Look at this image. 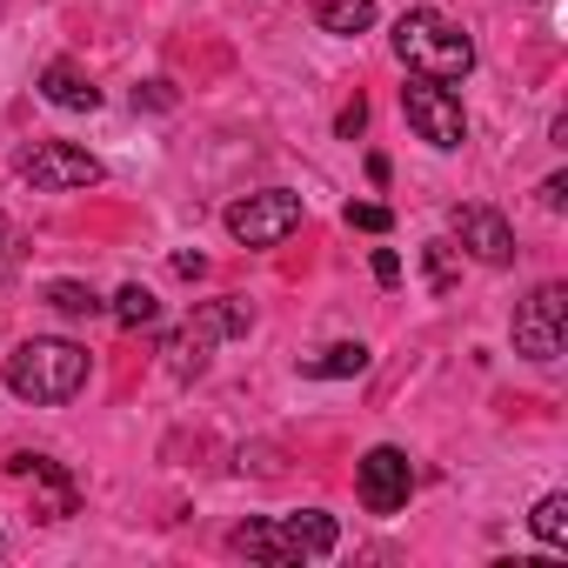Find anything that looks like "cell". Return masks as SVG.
Masks as SVG:
<instances>
[{
    "label": "cell",
    "mask_w": 568,
    "mask_h": 568,
    "mask_svg": "<svg viewBox=\"0 0 568 568\" xmlns=\"http://www.w3.org/2000/svg\"><path fill=\"white\" fill-rule=\"evenodd\" d=\"M395 54L422 81H468V68H475V41L435 8H408L395 21Z\"/></svg>",
    "instance_id": "7a4b0ae2"
},
{
    "label": "cell",
    "mask_w": 568,
    "mask_h": 568,
    "mask_svg": "<svg viewBox=\"0 0 568 568\" xmlns=\"http://www.w3.org/2000/svg\"><path fill=\"white\" fill-rule=\"evenodd\" d=\"M561 201H568V181H561V174H548V181H541V207H561Z\"/></svg>",
    "instance_id": "603a6c76"
},
{
    "label": "cell",
    "mask_w": 568,
    "mask_h": 568,
    "mask_svg": "<svg viewBox=\"0 0 568 568\" xmlns=\"http://www.w3.org/2000/svg\"><path fill=\"white\" fill-rule=\"evenodd\" d=\"M335 128H342V134H348V141H355V134H362V128H368V101H348V108H342V121H335Z\"/></svg>",
    "instance_id": "7402d4cb"
},
{
    "label": "cell",
    "mask_w": 568,
    "mask_h": 568,
    "mask_svg": "<svg viewBox=\"0 0 568 568\" xmlns=\"http://www.w3.org/2000/svg\"><path fill=\"white\" fill-rule=\"evenodd\" d=\"M355 481H362V508H368V515H402L408 495H415V468H408V455L388 448V442L362 455V475H355Z\"/></svg>",
    "instance_id": "ba28073f"
},
{
    "label": "cell",
    "mask_w": 568,
    "mask_h": 568,
    "mask_svg": "<svg viewBox=\"0 0 568 568\" xmlns=\"http://www.w3.org/2000/svg\"><path fill=\"white\" fill-rule=\"evenodd\" d=\"M455 234H462V247H468L481 267H508V261H515V227H508L495 207H455Z\"/></svg>",
    "instance_id": "9c48e42d"
},
{
    "label": "cell",
    "mask_w": 568,
    "mask_h": 568,
    "mask_svg": "<svg viewBox=\"0 0 568 568\" xmlns=\"http://www.w3.org/2000/svg\"><path fill=\"white\" fill-rule=\"evenodd\" d=\"M528 528H535L548 548H568V495H541L535 515H528Z\"/></svg>",
    "instance_id": "e0dca14e"
},
{
    "label": "cell",
    "mask_w": 568,
    "mask_h": 568,
    "mask_svg": "<svg viewBox=\"0 0 568 568\" xmlns=\"http://www.w3.org/2000/svg\"><path fill=\"white\" fill-rule=\"evenodd\" d=\"M174 274H187V281H194V274H207V261H201V254H174Z\"/></svg>",
    "instance_id": "cb8c5ba5"
},
{
    "label": "cell",
    "mask_w": 568,
    "mask_h": 568,
    "mask_svg": "<svg viewBox=\"0 0 568 568\" xmlns=\"http://www.w3.org/2000/svg\"><path fill=\"white\" fill-rule=\"evenodd\" d=\"M295 227H302V194H288V187H261V194L227 207V234L241 247H274V241H288Z\"/></svg>",
    "instance_id": "5b68a950"
},
{
    "label": "cell",
    "mask_w": 568,
    "mask_h": 568,
    "mask_svg": "<svg viewBox=\"0 0 568 568\" xmlns=\"http://www.w3.org/2000/svg\"><path fill=\"white\" fill-rule=\"evenodd\" d=\"M247 322H254V315H247V302H234V295H227V302H207L187 328H174V335H168V348H161V355H168V368L187 382V375H201V368H207V348H214L221 335H247Z\"/></svg>",
    "instance_id": "3957f363"
},
{
    "label": "cell",
    "mask_w": 568,
    "mask_h": 568,
    "mask_svg": "<svg viewBox=\"0 0 568 568\" xmlns=\"http://www.w3.org/2000/svg\"><path fill=\"white\" fill-rule=\"evenodd\" d=\"M8 475H14V481H34V488L48 495V501H41V521H68V515H74V481H68L61 462H48V455H14Z\"/></svg>",
    "instance_id": "30bf717a"
},
{
    "label": "cell",
    "mask_w": 568,
    "mask_h": 568,
    "mask_svg": "<svg viewBox=\"0 0 568 568\" xmlns=\"http://www.w3.org/2000/svg\"><path fill=\"white\" fill-rule=\"evenodd\" d=\"M0 241H8V214H0Z\"/></svg>",
    "instance_id": "d4e9b609"
},
{
    "label": "cell",
    "mask_w": 568,
    "mask_h": 568,
    "mask_svg": "<svg viewBox=\"0 0 568 568\" xmlns=\"http://www.w3.org/2000/svg\"><path fill=\"white\" fill-rule=\"evenodd\" d=\"M41 101H54V108H68V114H94V108H101V88H94L74 61H48V68H41Z\"/></svg>",
    "instance_id": "8fae6325"
},
{
    "label": "cell",
    "mask_w": 568,
    "mask_h": 568,
    "mask_svg": "<svg viewBox=\"0 0 568 568\" xmlns=\"http://www.w3.org/2000/svg\"><path fill=\"white\" fill-rule=\"evenodd\" d=\"M362 368H368V348L362 342H335V348L308 355V375H322V382H342V375H362Z\"/></svg>",
    "instance_id": "9a60e30c"
},
{
    "label": "cell",
    "mask_w": 568,
    "mask_h": 568,
    "mask_svg": "<svg viewBox=\"0 0 568 568\" xmlns=\"http://www.w3.org/2000/svg\"><path fill=\"white\" fill-rule=\"evenodd\" d=\"M402 114H408V128H415L428 148H442V154L468 141V114H462V94H455L448 81H422V74H415V81L402 88Z\"/></svg>",
    "instance_id": "277c9868"
},
{
    "label": "cell",
    "mask_w": 568,
    "mask_h": 568,
    "mask_svg": "<svg viewBox=\"0 0 568 568\" xmlns=\"http://www.w3.org/2000/svg\"><path fill=\"white\" fill-rule=\"evenodd\" d=\"M568 342V288L561 281H541V288L515 308V348L528 362H555Z\"/></svg>",
    "instance_id": "8992f818"
},
{
    "label": "cell",
    "mask_w": 568,
    "mask_h": 568,
    "mask_svg": "<svg viewBox=\"0 0 568 568\" xmlns=\"http://www.w3.org/2000/svg\"><path fill=\"white\" fill-rule=\"evenodd\" d=\"M21 174L34 187H48V194H68V187H94L101 181V161L88 148H74V141H41V148L21 154Z\"/></svg>",
    "instance_id": "52a82bcc"
},
{
    "label": "cell",
    "mask_w": 568,
    "mask_h": 568,
    "mask_svg": "<svg viewBox=\"0 0 568 568\" xmlns=\"http://www.w3.org/2000/svg\"><path fill=\"white\" fill-rule=\"evenodd\" d=\"M48 308H61V315H74V322H88V315H101L108 302L88 288V281H54V288H48Z\"/></svg>",
    "instance_id": "ac0fdd59"
},
{
    "label": "cell",
    "mask_w": 568,
    "mask_h": 568,
    "mask_svg": "<svg viewBox=\"0 0 568 568\" xmlns=\"http://www.w3.org/2000/svg\"><path fill=\"white\" fill-rule=\"evenodd\" d=\"M227 548H234V555H247V561H274V568L302 561V555H295V541H288V528H281V521H241V528L227 535Z\"/></svg>",
    "instance_id": "7c38bea8"
},
{
    "label": "cell",
    "mask_w": 568,
    "mask_h": 568,
    "mask_svg": "<svg viewBox=\"0 0 568 568\" xmlns=\"http://www.w3.org/2000/svg\"><path fill=\"white\" fill-rule=\"evenodd\" d=\"M348 227H362V234H388L395 214H388L382 201H355V207H348Z\"/></svg>",
    "instance_id": "d6986e66"
},
{
    "label": "cell",
    "mask_w": 568,
    "mask_h": 568,
    "mask_svg": "<svg viewBox=\"0 0 568 568\" xmlns=\"http://www.w3.org/2000/svg\"><path fill=\"white\" fill-rule=\"evenodd\" d=\"M315 28L322 34H368L375 28V0H315Z\"/></svg>",
    "instance_id": "5bb4252c"
},
{
    "label": "cell",
    "mask_w": 568,
    "mask_h": 568,
    "mask_svg": "<svg viewBox=\"0 0 568 568\" xmlns=\"http://www.w3.org/2000/svg\"><path fill=\"white\" fill-rule=\"evenodd\" d=\"M281 528H288V541H295V555H302V561H315V555H328V548H335V515H322V508L281 515Z\"/></svg>",
    "instance_id": "4fadbf2b"
},
{
    "label": "cell",
    "mask_w": 568,
    "mask_h": 568,
    "mask_svg": "<svg viewBox=\"0 0 568 568\" xmlns=\"http://www.w3.org/2000/svg\"><path fill=\"white\" fill-rule=\"evenodd\" d=\"M375 281H382V288H395V281H402V254L395 247H375Z\"/></svg>",
    "instance_id": "ffe728a7"
},
{
    "label": "cell",
    "mask_w": 568,
    "mask_h": 568,
    "mask_svg": "<svg viewBox=\"0 0 568 568\" xmlns=\"http://www.w3.org/2000/svg\"><path fill=\"white\" fill-rule=\"evenodd\" d=\"M428 281L448 288V241H428Z\"/></svg>",
    "instance_id": "44dd1931"
},
{
    "label": "cell",
    "mask_w": 568,
    "mask_h": 568,
    "mask_svg": "<svg viewBox=\"0 0 568 568\" xmlns=\"http://www.w3.org/2000/svg\"><path fill=\"white\" fill-rule=\"evenodd\" d=\"M108 315L121 322V328H148L154 315H161V302H154V288H141V281H128V288L108 302Z\"/></svg>",
    "instance_id": "2e32d148"
},
{
    "label": "cell",
    "mask_w": 568,
    "mask_h": 568,
    "mask_svg": "<svg viewBox=\"0 0 568 568\" xmlns=\"http://www.w3.org/2000/svg\"><path fill=\"white\" fill-rule=\"evenodd\" d=\"M8 388L21 402H41V408H61L88 388V348L61 342V335H34L8 355Z\"/></svg>",
    "instance_id": "6da1fadb"
}]
</instances>
